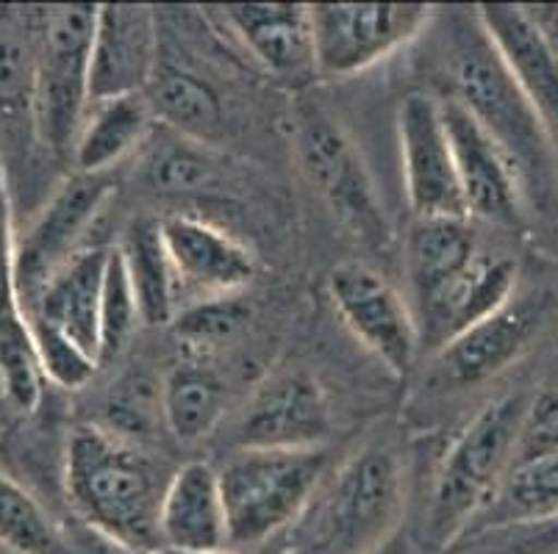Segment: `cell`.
Wrapping results in <instances>:
<instances>
[{
  "mask_svg": "<svg viewBox=\"0 0 558 554\" xmlns=\"http://www.w3.org/2000/svg\"><path fill=\"white\" fill-rule=\"evenodd\" d=\"M425 84L478 120L520 177L531 250L558 261V172L539 114L481 20L478 7L439 9L425 30Z\"/></svg>",
  "mask_w": 558,
  "mask_h": 554,
  "instance_id": "1",
  "label": "cell"
},
{
  "mask_svg": "<svg viewBox=\"0 0 558 554\" xmlns=\"http://www.w3.org/2000/svg\"><path fill=\"white\" fill-rule=\"evenodd\" d=\"M550 353L527 364L456 427L411 435L405 532L428 554H445L459 543L514 469L536 380Z\"/></svg>",
  "mask_w": 558,
  "mask_h": 554,
  "instance_id": "2",
  "label": "cell"
},
{
  "mask_svg": "<svg viewBox=\"0 0 558 554\" xmlns=\"http://www.w3.org/2000/svg\"><path fill=\"white\" fill-rule=\"evenodd\" d=\"M156 17L159 64L145 95L159 125L245 159H253L247 141L262 131L287 145V128L258 120V111H287L289 100L267 106L276 86L211 28L201 9L156 7Z\"/></svg>",
  "mask_w": 558,
  "mask_h": 554,
  "instance_id": "3",
  "label": "cell"
},
{
  "mask_svg": "<svg viewBox=\"0 0 558 554\" xmlns=\"http://www.w3.org/2000/svg\"><path fill=\"white\" fill-rule=\"evenodd\" d=\"M411 460L403 421L353 433L301 516L258 554H373L405 527Z\"/></svg>",
  "mask_w": 558,
  "mask_h": 554,
  "instance_id": "4",
  "label": "cell"
},
{
  "mask_svg": "<svg viewBox=\"0 0 558 554\" xmlns=\"http://www.w3.org/2000/svg\"><path fill=\"white\" fill-rule=\"evenodd\" d=\"M558 344V261L527 253L525 272L504 308L423 360L411 394V424L428 433L439 410L478 405Z\"/></svg>",
  "mask_w": 558,
  "mask_h": 554,
  "instance_id": "5",
  "label": "cell"
},
{
  "mask_svg": "<svg viewBox=\"0 0 558 554\" xmlns=\"http://www.w3.org/2000/svg\"><path fill=\"white\" fill-rule=\"evenodd\" d=\"M179 469L159 444L81 419L68 427L59 494L64 516L125 546L161 552L159 513Z\"/></svg>",
  "mask_w": 558,
  "mask_h": 554,
  "instance_id": "6",
  "label": "cell"
},
{
  "mask_svg": "<svg viewBox=\"0 0 558 554\" xmlns=\"http://www.w3.org/2000/svg\"><path fill=\"white\" fill-rule=\"evenodd\" d=\"M264 167L156 125L148 145L131 161V177L142 200L167 206L165 213H192L215 222L247 238L256 250L258 231L281 227L289 211Z\"/></svg>",
  "mask_w": 558,
  "mask_h": 554,
  "instance_id": "7",
  "label": "cell"
},
{
  "mask_svg": "<svg viewBox=\"0 0 558 554\" xmlns=\"http://www.w3.org/2000/svg\"><path fill=\"white\" fill-rule=\"evenodd\" d=\"M287 147L289 161L333 231L362 253L387 256L395 247V227L380 200L378 181L348 122L317 91L289 98Z\"/></svg>",
  "mask_w": 558,
  "mask_h": 554,
  "instance_id": "8",
  "label": "cell"
},
{
  "mask_svg": "<svg viewBox=\"0 0 558 554\" xmlns=\"http://www.w3.org/2000/svg\"><path fill=\"white\" fill-rule=\"evenodd\" d=\"M323 446H264L226 452L220 471L228 543L258 554L303 513L348 441Z\"/></svg>",
  "mask_w": 558,
  "mask_h": 554,
  "instance_id": "9",
  "label": "cell"
},
{
  "mask_svg": "<svg viewBox=\"0 0 558 554\" xmlns=\"http://www.w3.org/2000/svg\"><path fill=\"white\" fill-rule=\"evenodd\" d=\"M98 7H39L34 70V139L53 164H68L89 98V61Z\"/></svg>",
  "mask_w": 558,
  "mask_h": 554,
  "instance_id": "10",
  "label": "cell"
},
{
  "mask_svg": "<svg viewBox=\"0 0 558 554\" xmlns=\"http://www.w3.org/2000/svg\"><path fill=\"white\" fill-rule=\"evenodd\" d=\"M226 452L264 446L337 444V410L328 383L303 360L267 366L236 399L217 433Z\"/></svg>",
  "mask_w": 558,
  "mask_h": 554,
  "instance_id": "11",
  "label": "cell"
},
{
  "mask_svg": "<svg viewBox=\"0 0 558 554\" xmlns=\"http://www.w3.org/2000/svg\"><path fill=\"white\" fill-rule=\"evenodd\" d=\"M120 175L68 172L45 195L43 206L14 238V286L20 308L37 299L64 263L81 250L104 242L95 233L104 225L111 202L120 195Z\"/></svg>",
  "mask_w": 558,
  "mask_h": 554,
  "instance_id": "12",
  "label": "cell"
},
{
  "mask_svg": "<svg viewBox=\"0 0 558 554\" xmlns=\"http://www.w3.org/2000/svg\"><path fill=\"white\" fill-rule=\"evenodd\" d=\"M333 317L364 353L395 380H409L423 364L420 330L405 292L364 258H344L326 272Z\"/></svg>",
  "mask_w": 558,
  "mask_h": 554,
  "instance_id": "13",
  "label": "cell"
},
{
  "mask_svg": "<svg viewBox=\"0 0 558 554\" xmlns=\"http://www.w3.org/2000/svg\"><path fill=\"white\" fill-rule=\"evenodd\" d=\"M439 7L428 3H314L319 81H348L425 37Z\"/></svg>",
  "mask_w": 558,
  "mask_h": 554,
  "instance_id": "14",
  "label": "cell"
},
{
  "mask_svg": "<svg viewBox=\"0 0 558 554\" xmlns=\"http://www.w3.org/2000/svg\"><path fill=\"white\" fill-rule=\"evenodd\" d=\"M527 253L531 247L520 238L489 231L473 261L442 286L411 303L423 360L509 303L525 272Z\"/></svg>",
  "mask_w": 558,
  "mask_h": 554,
  "instance_id": "15",
  "label": "cell"
},
{
  "mask_svg": "<svg viewBox=\"0 0 558 554\" xmlns=\"http://www.w3.org/2000/svg\"><path fill=\"white\" fill-rule=\"evenodd\" d=\"M201 12L276 89L301 95L319 81L312 7L306 3H226Z\"/></svg>",
  "mask_w": 558,
  "mask_h": 554,
  "instance_id": "16",
  "label": "cell"
},
{
  "mask_svg": "<svg viewBox=\"0 0 558 554\" xmlns=\"http://www.w3.org/2000/svg\"><path fill=\"white\" fill-rule=\"evenodd\" d=\"M439 103H442L445 128L453 147L466 217L486 231L520 238L531 247L525 197L506 152L495 145V139L481 128L478 120L464 106L442 95H439Z\"/></svg>",
  "mask_w": 558,
  "mask_h": 554,
  "instance_id": "17",
  "label": "cell"
},
{
  "mask_svg": "<svg viewBox=\"0 0 558 554\" xmlns=\"http://www.w3.org/2000/svg\"><path fill=\"white\" fill-rule=\"evenodd\" d=\"M395 128L411 220L466 217L439 95L420 86L405 91L395 111Z\"/></svg>",
  "mask_w": 558,
  "mask_h": 554,
  "instance_id": "18",
  "label": "cell"
},
{
  "mask_svg": "<svg viewBox=\"0 0 558 554\" xmlns=\"http://www.w3.org/2000/svg\"><path fill=\"white\" fill-rule=\"evenodd\" d=\"M159 222L179 283L181 311L203 299L245 294L256 286L262 256L245 238L192 213H159Z\"/></svg>",
  "mask_w": 558,
  "mask_h": 554,
  "instance_id": "19",
  "label": "cell"
},
{
  "mask_svg": "<svg viewBox=\"0 0 558 554\" xmlns=\"http://www.w3.org/2000/svg\"><path fill=\"white\" fill-rule=\"evenodd\" d=\"M159 64V17L145 3H100L95 17L89 98L142 95Z\"/></svg>",
  "mask_w": 558,
  "mask_h": 554,
  "instance_id": "20",
  "label": "cell"
},
{
  "mask_svg": "<svg viewBox=\"0 0 558 554\" xmlns=\"http://www.w3.org/2000/svg\"><path fill=\"white\" fill-rule=\"evenodd\" d=\"M161 552L231 549L220 471L209 457H190L172 471L159 513Z\"/></svg>",
  "mask_w": 558,
  "mask_h": 554,
  "instance_id": "21",
  "label": "cell"
},
{
  "mask_svg": "<svg viewBox=\"0 0 558 554\" xmlns=\"http://www.w3.org/2000/svg\"><path fill=\"white\" fill-rule=\"evenodd\" d=\"M233 391L220 360L179 349L161 374V421L179 444H201L220 433L231 416Z\"/></svg>",
  "mask_w": 558,
  "mask_h": 554,
  "instance_id": "22",
  "label": "cell"
},
{
  "mask_svg": "<svg viewBox=\"0 0 558 554\" xmlns=\"http://www.w3.org/2000/svg\"><path fill=\"white\" fill-rule=\"evenodd\" d=\"M109 253L111 244H93L81 250L50 278L37 299L23 308V317L59 328L95 360L100 353V297Z\"/></svg>",
  "mask_w": 558,
  "mask_h": 554,
  "instance_id": "23",
  "label": "cell"
},
{
  "mask_svg": "<svg viewBox=\"0 0 558 554\" xmlns=\"http://www.w3.org/2000/svg\"><path fill=\"white\" fill-rule=\"evenodd\" d=\"M156 125L159 122L145 91L89 103L75 136L70 172L120 175V170L131 167L142 147L148 145Z\"/></svg>",
  "mask_w": 558,
  "mask_h": 554,
  "instance_id": "24",
  "label": "cell"
},
{
  "mask_svg": "<svg viewBox=\"0 0 558 554\" xmlns=\"http://www.w3.org/2000/svg\"><path fill=\"white\" fill-rule=\"evenodd\" d=\"M478 12L539 114L558 172V61L536 39L534 28L522 17L520 3H481Z\"/></svg>",
  "mask_w": 558,
  "mask_h": 554,
  "instance_id": "25",
  "label": "cell"
},
{
  "mask_svg": "<svg viewBox=\"0 0 558 554\" xmlns=\"http://www.w3.org/2000/svg\"><path fill=\"white\" fill-rule=\"evenodd\" d=\"M489 231L470 217L409 220L403 236V281L409 303L425 297L473 261Z\"/></svg>",
  "mask_w": 558,
  "mask_h": 554,
  "instance_id": "26",
  "label": "cell"
},
{
  "mask_svg": "<svg viewBox=\"0 0 558 554\" xmlns=\"http://www.w3.org/2000/svg\"><path fill=\"white\" fill-rule=\"evenodd\" d=\"M114 244L123 253L125 269H129L142 328L170 330L181 311V299L175 272H172L165 238H161L159 213H131Z\"/></svg>",
  "mask_w": 558,
  "mask_h": 554,
  "instance_id": "27",
  "label": "cell"
},
{
  "mask_svg": "<svg viewBox=\"0 0 558 554\" xmlns=\"http://www.w3.org/2000/svg\"><path fill=\"white\" fill-rule=\"evenodd\" d=\"M0 554H75L68 518L0 464Z\"/></svg>",
  "mask_w": 558,
  "mask_h": 554,
  "instance_id": "28",
  "label": "cell"
},
{
  "mask_svg": "<svg viewBox=\"0 0 558 554\" xmlns=\"http://www.w3.org/2000/svg\"><path fill=\"white\" fill-rule=\"evenodd\" d=\"M48 389L37 344L23 311L17 308L3 313L0 317V403L14 419H34L43 410Z\"/></svg>",
  "mask_w": 558,
  "mask_h": 554,
  "instance_id": "29",
  "label": "cell"
},
{
  "mask_svg": "<svg viewBox=\"0 0 558 554\" xmlns=\"http://www.w3.org/2000/svg\"><path fill=\"white\" fill-rule=\"evenodd\" d=\"M558 513V446L514 466L470 532ZM466 532V535H470Z\"/></svg>",
  "mask_w": 558,
  "mask_h": 554,
  "instance_id": "30",
  "label": "cell"
},
{
  "mask_svg": "<svg viewBox=\"0 0 558 554\" xmlns=\"http://www.w3.org/2000/svg\"><path fill=\"white\" fill-rule=\"evenodd\" d=\"M140 330L142 317L134 286H131L129 269H125L120 247L111 244L104 278V297H100V372L114 369L123 360V355L129 353Z\"/></svg>",
  "mask_w": 558,
  "mask_h": 554,
  "instance_id": "31",
  "label": "cell"
},
{
  "mask_svg": "<svg viewBox=\"0 0 558 554\" xmlns=\"http://www.w3.org/2000/svg\"><path fill=\"white\" fill-rule=\"evenodd\" d=\"M25 322H28L32 338L37 344L39 364H43L45 380H48L50 389L73 394V391H84L95 383V378L100 374V366L93 355L84 353L73 338H68L62 330L43 322V319L25 317Z\"/></svg>",
  "mask_w": 558,
  "mask_h": 554,
  "instance_id": "32",
  "label": "cell"
},
{
  "mask_svg": "<svg viewBox=\"0 0 558 554\" xmlns=\"http://www.w3.org/2000/svg\"><path fill=\"white\" fill-rule=\"evenodd\" d=\"M445 554H558V513L470 532Z\"/></svg>",
  "mask_w": 558,
  "mask_h": 554,
  "instance_id": "33",
  "label": "cell"
},
{
  "mask_svg": "<svg viewBox=\"0 0 558 554\" xmlns=\"http://www.w3.org/2000/svg\"><path fill=\"white\" fill-rule=\"evenodd\" d=\"M558 446V347L542 366L539 380H536L534 399L527 408L525 427H522L520 446H517L514 466L527 464L534 457Z\"/></svg>",
  "mask_w": 558,
  "mask_h": 554,
  "instance_id": "34",
  "label": "cell"
},
{
  "mask_svg": "<svg viewBox=\"0 0 558 554\" xmlns=\"http://www.w3.org/2000/svg\"><path fill=\"white\" fill-rule=\"evenodd\" d=\"M14 238L17 233L12 217V189H9L7 167L0 161V317L20 308L17 286H14Z\"/></svg>",
  "mask_w": 558,
  "mask_h": 554,
  "instance_id": "35",
  "label": "cell"
},
{
  "mask_svg": "<svg viewBox=\"0 0 558 554\" xmlns=\"http://www.w3.org/2000/svg\"><path fill=\"white\" fill-rule=\"evenodd\" d=\"M520 12L547 53L558 61V3H520Z\"/></svg>",
  "mask_w": 558,
  "mask_h": 554,
  "instance_id": "36",
  "label": "cell"
},
{
  "mask_svg": "<svg viewBox=\"0 0 558 554\" xmlns=\"http://www.w3.org/2000/svg\"><path fill=\"white\" fill-rule=\"evenodd\" d=\"M68 530H70V541H73L75 554H159V552H145V549H134L125 546V543L109 541V538L98 535V532L86 530L84 525L68 518Z\"/></svg>",
  "mask_w": 558,
  "mask_h": 554,
  "instance_id": "37",
  "label": "cell"
},
{
  "mask_svg": "<svg viewBox=\"0 0 558 554\" xmlns=\"http://www.w3.org/2000/svg\"><path fill=\"white\" fill-rule=\"evenodd\" d=\"M373 554H428V552H425L423 546H417V543H414V538H411L403 527V530L395 532V535L389 538L384 546L375 549Z\"/></svg>",
  "mask_w": 558,
  "mask_h": 554,
  "instance_id": "38",
  "label": "cell"
},
{
  "mask_svg": "<svg viewBox=\"0 0 558 554\" xmlns=\"http://www.w3.org/2000/svg\"><path fill=\"white\" fill-rule=\"evenodd\" d=\"M159 554H251V552H240V549H217V552H172V549H165Z\"/></svg>",
  "mask_w": 558,
  "mask_h": 554,
  "instance_id": "39",
  "label": "cell"
}]
</instances>
